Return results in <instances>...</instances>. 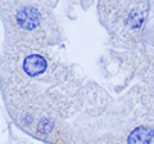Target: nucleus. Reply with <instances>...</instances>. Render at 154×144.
Instances as JSON below:
<instances>
[{
    "label": "nucleus",
    "mask_w": 154,
    "mask_h": 144,
    "mask_svg": "<svg viewBox=\"0 0 154 144\" xmlns=\"http://www.w3.org/2000/svg\"><path fill=\"white\" fill-rule=\"evenodd\" d=\"M152 133L146 126H139L130 134L127 139L128 144H150Z\"/></svg>",
    "instance_id": "f03ea898"
},
{
    "label": "nucleus",
    "mask_w": 154,
    "mask_h": 144,
    "mask_svg": "<svg viewBox=\"0 0 154 144\" xmlns=\"http://www.w3.org/2000/svg\"><path fill=\"white\" fill-rule=\"evenodd\" d=\"M23 67H25V71L28 75L35 76V75H38V74H42V72L46 70V62L42 57L32 54V55L26 58L25 66Z\"/></svg>",
    "instance_id": "f257e3e1"
},
{
    "label": "nucleus",
    "mask_w": 154,
    "mask_h": 144,
    "mask_svg": "<svg viewBox=\"0 0 154 144\" xmlns=\"http://www.w3.org/2000/svg\"><path fill=\"white\" fill-rule=\"evenodd\" d=\"M153 135H154V131H153Z\"/></svg>",
    "instance_id": "20e7f679"
},
{
    "label": "nucleus",
    "mask_w": 154,
    "mask_h": 144,
    "mask_svg": "<svg viewBox=\"0 0 154 144\" xmlns=\"http://www.w3.org/2000/svg\"><path fill=\"white\" fill-rule=\"evenodd\" d=\"M18 22L25 28H32L36 26L37 18L33 12H22L18 16Z\"/></svg>",
    "instance_id": "7ed1b4c3"
}]
</instances>
